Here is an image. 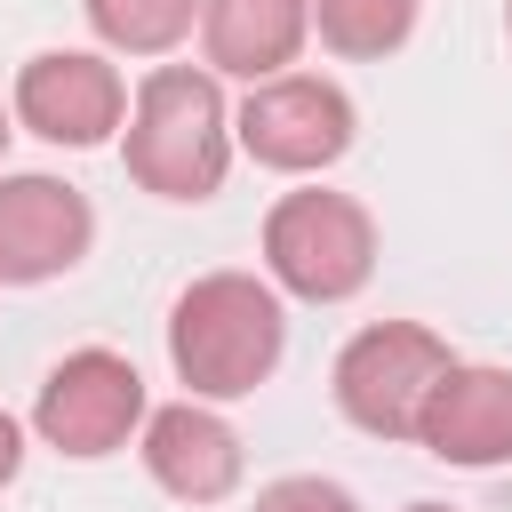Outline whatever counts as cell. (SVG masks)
Returning <instances> with one entry per match:
<instances>
[{"instance_id":"obj_1","label":"cell","mask_w":512,"mask_h":512,"mask_svg":"<svg viewBox=\"0 0 512 512\" xmlns=\"http://www.w3.org/2000/svg\"><path fill=\"white\" fill-rule=\"evenodd\" d=\"M232 104H224V80L208 64H152L128 96V128H120V160H128V184L152 192V200H216L224 176H232Z\"/></svg>"},{"instance_id":"obj_2","label":"cell","mask_w":512,"mask_h":512,"mask_svg":"<svg viewBox=\"0 0 512 512\" xmlns=\"http://www.w3.org/2000/svg\"><path fill=\"white\" fill-rule=\"evenodd\" d=\"M288 352V304L264 272H200L168 304V368L184 400H248Z\"/></svg>"},{"instance_id":"obj_3","label":"cell","mask_w":512,"mask_h":512,"mask_svg":"<svg viewBox=\"0 0 512 512\" xmlns=\"http://www.w3.org/2000/svg\"><path fill=\"white\" fill-rule=\"evenodd\" d=\"M264 280L296 304H352L376 280V216L328 184L280 192L264 216Z\"/></svg>"},{"instance_id":"obj_4","label":"cell","mask_w":512,"mask_h":512,"mask_svg":"<svg viewBox=\"0 0 512 512\" xmlns=\"http://www.w3.org/2000/svg\"><path fill=\"white\" fill-rule=\"evenodd\" d=\"M448 368H456V352H448L440 328H424V320H368L360 336H344V352L328 368V392H336V408H344L352 432H368V440H416L424 400H432V384Z\"/></svg>"},{"instance_id":"obj_5","label":"cell","mask_w":512,"mask_h":512,"mask_svg":"<svg viewBox=\"0 0 512 512\" xmlns=\"http://www.w3.org/2000/svg\"><path fill=\"white\" fill-rule=\"evenodd\" d=\"M152 400H144V376L128 352L112 344H80L64 352L48 376H40V400H32V432L40 448L72 456V464H96V456H120L136 432H144Z\"/></svg>"},{"instance_id":"obj_6","label":"cell","mask_w":512,"mask_h":512,"mask_svg":"<svg viewBox=\"0 0 512 512\" xmlns=\"http://www.w3.org/2000/svg\"><path fill=\"white\" fill-rule=\"evenodd\" d=\"M352 136H360V112L328 72H280L232 104V144L272 176H320L352 152Z\"/></svg>"},{"instance_id":"obj_7","label":"cell","mask_w":512,"mask_h":512,"mask_svg":"<svg viewBox=\"0 0 512 512\" xmlns=\"http://www.w3.org/2000/svg\"><path fill=\"white\" fill-rule=\"evenodd\" d=\"M8 112L40 144L96 152L128 128V80L104 48H40V56H24L16 88H8Z\"/></svg>"},{"instance_id":"obj_8","label":"cell","mask_w":512,"mask_h":512,"mask_svg":"<svg viewBox=\"0 0 512 512\" xmlns=\"http://www.w3.org/2000/svg\"><path fill=\"white\" fill-rule=\"evenodd\" d=\"M88 248H96V208L80 184L48 168H24V176L0 168V288L64 280Z\"/></svg>"},{"instance_id":"obj_9","label":"cell","mask_w":512,"mask_h":512,"mask_svg":"<svg viewBox=\"0 0 512 512\" xmlns=\"http://www.w3.org/2000/svg\"><path fill=\"white\" fill-rule=\"evenodd\" d=\"M136 456H144L152 488L176 496V504H224V496L240 488V472H248L240 432H232L208 400H168V408H152L144 432H136Z\"/></svg>"},{"instance_id":"obj_10","label":"cell","mask_w":512,"mask_h":512,"mask_svg":"<svg viewBox=\"0 0 512 512\" xmlns=\"http://www.w3.org/2000/svg\"><path fill=\"white\" fill-rule=\"evenodd\" d=\"M416 448L456 464V472H496L512 464V368L496 360H456L416 424Z\"/></svg>"},{"instance_id":"obj_11","label":"cell","mask_w":512,"mask_h":512,"mask_svg":"<svg viewBox=\"0 0 512 512\" xmlns=\"http://www.w3.org/2000/svg\"><path fill=\"white\" fill-rule=\"evenodd\" d=\"M312 40L304 0H200V64L216 80H280Z\"/></svg>"},{"instance_id":"obj_12","label":"cell","mask_w":512,"mask_h":512,"mask_svg":"<svg viewBox=\"0 0 512 512\" xmlns=\"http://www.w3.org/2000/svg\"><path fill=\"white\" fill-rule=\"evenodd\" d=\"M304 16H312V32H320L328 56L376 64V56H400L416 40L424 0H304Z\"/></svg>"},{"instance_id":"obj_13","label":"cell","mask_w":512,"mask_h":512,"mask_svg":"<svg viewBox=\"0 0 512 512\" xmlns=\"http://www.w3.org/2000/svg\"><path fill=\"white\" fill-rule=\"evenodd\" d=\"M80 16L104 56H168L176 40H192L200 0H80Z\"/></svg>"},{"instance_id":"obj_14","label":"cell","mask_w":512,"mask_h":512,"mask_svg":"<svg viewBox=\"0 0 512 512\" xmlns=\"http://www.w3.org/2000/svg\"><path fill=\"white\" fill-rule=\"evenodd\" d=\"M256 512H360V496H352L344 480L288 472V480H264V488H256Z\"/></svg>"},{"instance_id":"obj_15","label":"cell","mask_w":512,"mask_h":512,"mask_svg":"<svg viewBox=\"0 0 512 512\" xmlns=\"http://www.w3.org/2000/svg\"><path fill=\"white\" fill-rule=\"evenodd\" d=\"M16 472H24V424H16L8 408H0V488H8Z\"/></svg>"},{"instance_id":"obj_16","label":"cell","mask_w":512,"mask_h":512,"mask_svg":"<svg viewBox=\"0 0 512 512\" xmlns=\"http://www.w3.org/2000/svg\"><path fill=\"white\" fill-rule=\"evenodd\" d=\"M8 136H16V112L0 104V160H8Z\"/></svg>"},{"instance_id":"obj_17","label":"cell","mask_w":512,"mask_h":512,"mask_svg":"<svg viewBox=\"0 0 512 512\" xmlns=\"http://www.w3.org/2000/svg\"><path fill=\"white\" fill-rule=\"evenodd\" d=\"M408 512H448V504H408Z\"/></svg>"},{"instance_id":"obj_18","label":"cell","mask_w":512,"mask_h":512,"mask_svg":"<svg viewBox=\"0 0 512 512\" xmlns=\"http://www.w3.org/2000/svg\"><path fill=\"white\" fill-rule=\"evenodd\" d=\"M504 32H512V0H504Z\"/></svg>"}]
</instances>
